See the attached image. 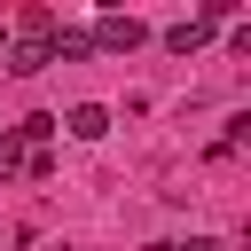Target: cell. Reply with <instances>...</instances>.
<instances>
[{"label":"cell","mask_w":251,"mask_h":251,"mask_svg":"<svg viewBox=\"0 0 251 251\" xmlns=\"http://www.w3.org/2000/svg\"><path fill=\"white\" fill-rule=\"evenodd\" d=\"M47 31H55V16H47V8H24V16H16V39H8V55H0V63H8L16 78L47 71Z\"/></svg>","instance_id":"obj_1"},{"label":"cell","mask_w":251,"mask_h":251,"mask_svg":"<svg viewBox=\"0 0 251 251\" xmlns=\"http://www.w3.org/2000/svg\"><path fill=\"white\" fill-rule=\"evenodd\" d=\"M86 39H94V47H110V55H133V47H141V39H149V31H141V24H133V16H102V24H94V31H86Z\"/></svg>","instance_id":"obj_2"},{"label":"cell","mask_w":251,"mask_h":251,"mask_svg":"<svg viewBox=\"0 0 251 251\" xmlns=\"http://www.w3.org/2000/svg\"><path fill=\"white\" fill-rule=\"evenodd\" d=\"M55 126H63L71 141H102V133H110V110H102V102H71Z\"/></svg>","instance_id":"obj_3"},{"label":"cell","mask_w":251,"mask_h":251,"mask_svg":"<svg viewBox=\"0 0 251 251\" xmlns=\"http://www.w3.org/2000/svg\"><path fill=\"white\" fill-rule=\"evenodd\" d=\"M165 47H173V55H204V47H212V24H204V16H188V24H173V31H165Z\"/></svg>","instance_id":"obj_4"},{"label":"cell","mask_w":251,"mask_h":251,"mask_svg":"<svg viewBox=\"0 0 251 251\" xmlns=\"http://www.w3.org/2000/svg\"><path fill=\"white\" fill-rule=\"evenodd\" d=\"M235 8H243V0H204V24H227Z\"/></svg>","instance_id":"obj_5"},{"label":"cell","mask_w":251,"mask_h":251,"mask_svg":"<svg viewBox=\"0 0 251 251\" xmlns=\"http://www.w3.org/2000/svg\"><path fill=\"white\" fill-rule=\"evenodd\" d=\"M165 251H227L220 235H188V243H165Z\"/></svg>","instance_id":"obj_6"},{"label":"cell","mask_w":251,"mask_h":251,"mask_svg":"<svg viewBox=\"0 0 251 251\" xmlns=\"http://www.w3.org/2000/svg\"><path fill=\"white\" fill-rule=\"evenodd\" d=\"M102 8H110V16H118V8H126V0H102Z\"/></svg>","instance_id":"obj_7"},{"label":"cell","mask_w":251,"mask_h":251,"mask_svg":"<svg viewBox=\"0 0 251 251\" xmlns=\"http://www.w3.org/2000/svg\"><path fill=\"white\" fill-rule=\"evenodd\" d=\"M0 133H8V126H0Z\"/></svg>","instance_id":"obj_8"}]
</instances>
